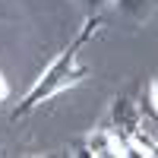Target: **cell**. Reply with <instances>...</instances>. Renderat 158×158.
Wrapping results in <instances>:
<instances>
[{
    "label": "cell",
    "mask_w": 158,
    "mask_h": 158,
    "mask_svg": "<svg viewBox=\"0 0 158 158\" xmlns=\"http://www.w3.org/2000/svg\"><path fill=\"white\" fill-rule=\"evenodd\" d=\"M111 123L120 130V136H127L130 130L139 127V108H136L133 95H130V89L114 98V104H111Z\"/></svg>",
    "instance_id": "cell-2"
},
{
    "label": "cell",
    "mask_w": 158,
    "mask_h": 158,
    "mask_svg": "<svg viewBox=\"0 0 158 158\" xmlns=\"http://www.w3.org/2000/svg\"><path fill=\"white\" fill-rule=\"evenodd\" d=\"M114 6H117V13H120L127 22H133V25H146V22L155 16L158 0H114Z\"/></svg>",
    "instance_id": "cell-3"
},
{
    "label": "cell",
    "mask_w": 158,
    "mask_h": 158,
    "mask_svg": "<svg viewBox=\"0 0 158 158\" xmlns=\"http://www.w3.org/2000/svg\"><path fill=\"white\" fill-rule=\"evenodd\" d=\"M0 16H3V13H0Z\"/></svg>",
    "instance_id": "cell-7"
},
{
    "label": "cell",
    "mask_w": 158,
    "mask_h": 158,
    "mask_svg": "<svg viewBox=\"0 0 158 158\" xmlns=\"http://www.w3.org/2000/svg\"><path fill=\"white\" fill-rule=\"evenodd\" d=\"M104 3H108V0H82V6L89 10V16H92V13H98V10H101Z\"/></svg>",
    "instance_id": "cell-5"
},
{
    "label": "cell",
    "mask_w": 158,
    "mask_h": 158,
    "mask_svg": "<svg viewBox=\"0 0 158 158\" xmlns=\"http://www.w3.org/2000/svg\"><path fill=\"white\" fill-rule=\"evenodd\" d=\"M139 114H146V117H149V123L158 120V79H149L146 95L139 98Z\"/></svg>",
    "instance_id": "cell-4"
},
{
    "label": "cell",
    "mask_w": 158,
    "mask_h": 158,
    "mask_svg": "<svg viewBox=\"0 0 158 158\" xmlns=\"http://www.w3.org/2000/svg\"><path fill=\"white\" fill-rule=\"evenodd\" d=\"M98 25H101V16H98V13H92V16L85 19V25H82V32L76 35V41L67 44V48H63L60 54L44 67V73L32 82L29 92H25L22 104L13 111V120H16V123L25 120L35 108H41L51 95H57V92L70 89V85H76V82H82V79L89 76V67H85V63H79V48L92 38V32H98Z\"/></svg>",
    "instance_id": "cell-1"
},
{
    "label": "cell",
    "mask_w": 158,
    "mask_h": 158,
    "mask_svg": "<svg viewBox=\"0 0 158 158\" xmlns=\"http://www.w3.org/2000/svg\"><path fill=\"white\" fill-rule=\"evenodd\" d=\"M6 95H10V82H6V76L0 73V104L6 101Z\"/></svg>",
    "instance_id": "cell-6"
}]
</instances>
